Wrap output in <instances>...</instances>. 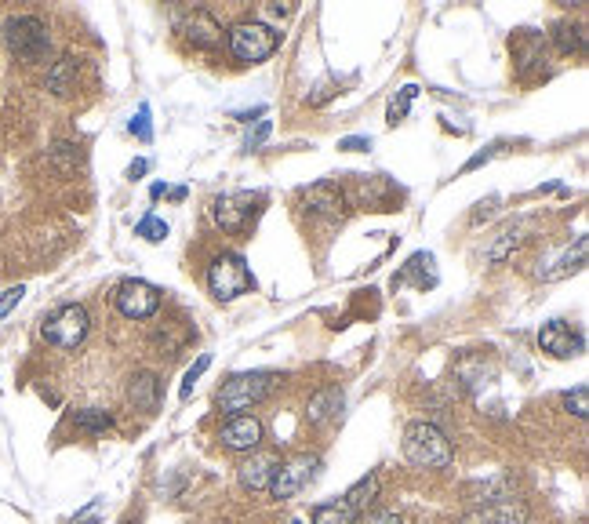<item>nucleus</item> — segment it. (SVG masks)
I'll use <instances>...</instances> for the list:
<instances>
[{
    "instance_id": "33",
    "label": "nucleus",
    "mask_w": 589,
    "mask_h": 524,
    "mask_svg": "<svg viewBox=\"0 0 589 524\" xmlns=\"http://www.w3.org/2000/svg\"><path fill=\"white\" fill-rule=\"evenodd\" d=\"M131 135L139 142H150L153 139V128H150V106H139V113L131 117Z\"/></svg>"
},
{
    "instance_id": "35",
    "label": "nucleus",
    "mask_w": 589,
    "mask_h": 524,
    "mask_svg": "<svg viewBox=\"0 0 589 524\" xmlns=\"http://www.w3.org/2000/svg\"><path fill=\"white\" fill-rule=\"evenodd\" d=\"M22 295H26V288H22V284H19V288H8V292L0 295V317H8V313L15 310V306H19V303H22Z\"/></svg>"
},
{
    "instance_id": "6",
    "label": "nucleus",
    "mask_w": 589,
    "mask_h": 524,
    "mask_svg": "<svg viewBox=\"0 0 589 524\" xmlns=\"http://www.w3.org/2000/svg\"><path fill=\"white\" fill-rule=\"evenodd\" d=\"M280 48V33L266 22H237L230 30V55L237 62H266Z\"/></svg>"
},
{
    "instance_id": "1",
    "label": "nucleus",
    "mask_w": 589,
    "mask_h": 524,
    "mask_svg": "<svg viewBox=\"0 0 589 524\" xmlns=\"http://www.w3.org/2000/svg\"><path fill=\"white\" fill-rule=\"evenodd\" d=\"M277 386H280V375L277 372H237V375H230V379L219 386V393H215V404H219V412L244 415V412H251L255 404L266 401V397H270Z\"/></svg>"
},
{
    "instance_id": "20",
    "label": "nucleus",
    "mask_w": 589,
    "mask_h": 524,
    "mask_svg": "<svg viewBox=\"0 0 589 524\" xmlns=\"http://www.w3.org/2000/svg\"><path fill=\"white\" fill-rule=\"evenodd\" d=\"M433 255L430 252H419V255H411L408 259V266L393 277V288L397 284H408V281H415V288H433L437 284V270H433Z\"/></svg>"
},
{
    "instance_id": "23",
    "label": "nucleus",
    "mask_w": 589,
    "mask_h": 524,
    "mask_svg": "<svg viewBox=\"0 0 589 524\" xmlns=\"http://www.w3.org/2000/svg\"><path fill=\"white\" fill-rule=\"evenodd\" d=\"M313 524H357V514L342 499H331V503H317L313 506Z\"/></svg>"
},
{
    "instance_id": "11",
    "label": "nucleus",
    "mask_w": 589,
    "mask_h": 524,
    "mask_svg": "<svg viewBox=\"0 0 589 524\" xmlns=\"http://www.w3.org/2000/svg\"><path fill=\"white\" fill-rule=\"evenodd\" d=\"M539 346L546 353H553V357H560V361H568V357H579L586 350V335L579 328H571L568 321H550L542 324Z\"/></svg>"
},
{
    "instance_id": "13",
    "label": "nucleus",
    "mask_w": 589,
    "mask_h": 524,
    "mask_svg": "<svg viewBox=\"0 0 589 524\" xmlns=\"http://www.w3.org/2000/svg\"><path fill=\"white\" fill-rule=\"evenodd\" d=\"M219 444L230 452H255L262 444V423L255 415H230L219 430Z\"/></svg>"
},
{
    "instance_id": "40",
    "label": "nucleus",
    "mask_w": 589,
    "mask_h": 524,
    "mask_svg": "<svg viewBox=\"0 0 589 524\" xmlns=\"http://www.w3.org/2000/svg\"><path fill=\"white\" fill-rule=\"evenodd\" d=\"M146 172H150V161H135V164L128 168V179H142Z\"/></svg>"
},
{
    "instance_id": "28",
    "label": "nucleus",
    "mask_w": 589,
    "mask_h": 524,
    "mask_svg": "<svg viewBox=\"0 0 589 524\" xmlns=\"http://www.w3.org/2000/svg\"><path fill=\"white\" fill-rule=\"evenodd\" d=\"M135 237H142V241H150V244L164 241V237H168V222L160 219V215H146V219L135 226Z\"/></svg>"
},
{
    "instance_id": "5",
    "label": "nucleus",
    "mask_w": 589,
    "mask_h": 524,
    "mask_svg": "<svg viewBox=\"0 0 589 524\" xmlns=\"http://www.w3.org/2000/svg\"><path fill=\"white\" fill-rule=\"evenodd\" d=\"M88 332H91V317H88V310L77 303L59 306V310L48 313L44 324H40V335H44L51 346H59V350H77V346L88 339Z\"/></svg>"
},
{
    "instance_id": "3",
    "label": "nucleus",
    "mask_w": 589,
    "mask_h": 524,
    "mask_svg": "<svg viewBox=\"0 0 589 524\" xmlns=\"http://www.w3.org/2000/svg\"><path fill=\"white\" fill-rule=\"evenodd\" d=\"M4 44L19 62H44L51 51V33L37 15H15L4 22Z\"/></svg>"
},
{
    "instance_id": "32",
    "label": "nucleus",
    "mask_w": 589,
    "mask_h": 524,
    "mask_svg": "<svg viewBox=\"0 0 589 524\" xmlns=\"http://www.w3.org/2000/svg\"><path fill=\"white\" fill-rule=\"evenodd\" d=\"M208 364H211V353H200L197 364H193L190 372H186V379H182V390H179V393H182V401H186V397H190V393H193V386H197L200 375L208 372Z\"/></svg>"
},
{
    "instance_id": "25",
    "label": "nucleus",
    "mask_w": 589,
    "mask_h": 524,
    "mask_svg": "<svg viewBox=\"0 0 589 524\" xmlns=\"http://www.w3.org/2000/svg\"><path fill=\"white\" fill-rule=\"evenodd\" d=\"M73 426L84 434H106V430H113V415L102 408H80V412H73Z\"/></svg>"
},
{
    "instance_id": "24",
    "label": "nucleus",
    "mask_w": 589,
    "mask_h": 524,
    "mask_svg": "<svg viewBox=\"0 0 589 524\" xmlns=\"http://www.w3.org/2000/svg\"><path fill=\"white\" fill-rule=\"evenodd\" d=\"M553 41L564 55H582L586 51V30H582L579 22L571 26V22H560L557 30H553Z\"/></svg>"
},
{
    "instance_id": "9",
    "label": "nucleus",
    "mask_w": 589,
    "mask_h": 524,
    "mask_svg": "<svg viewBox=\"0 0 589 524\" xmlns=\"http://www.w3.org/2000/svg\"><path fill=\"white\" fill-rule=\"evenodd\" d=\"M117 310L131 321H146L160 310V288L150 281H124L117 288Z\"/></svg>"
},
{
    "instance_id": "27",
    "label": "nucleus",
    "mask_w": 589,
    "mask_h": 524,
    "mask_svg": "<svg viewBox=\"0 0 589 524\" xmlns=\"http://www.w3.org/2000/svg\"><path fill=\"white\" fill-rule=\"evenodd\" d=\"M524 241V226H510V230H502V237L488 248V262H502L506 255Z\"/></svg>"
},
{
    "instance_id": "21",
    "label": "nucleus",
    "mask_w": 589,
    "mask_h": 524,
    "mask_svg": "<svg viewBox=\"0 0 589 524\" xmlns=\"http://www.w3.org/2000/svg\"><path fill=\"white\" fill-rule=\"evenodd\" d=\"M379 488H382V481H379V474H364L357 484H353L350 492L342 495V503L350 506L353 514H360V510H368L375 499H379Z\"/></svg>"
},
{
    "instance_id": "14",
    "label": "nucleus",
    "mask_w": 589,
    "mask_h": 524,
    "mask_svg": "<svg viewBox=\"0 0 589 524\" xmlns=\"http://www.w3.org/2000/svg\"><path fill=\"white\" fill-rule=\"evenodd\" d=\"M586 248H589V241L586 237H579L575 248L568 244V248L546 255V259L539 262V277L542 281H560V277H568V273H579L582 266H586Z\"/></svg>"
},
{
    "instance_id": "4",
    "label": "nucleus",
    "mask_w": 589,
    "mask_h": 524,
    "mask_svg": "<svg viewBox=\"0 0 589 524\" xmlns=\"http://www.w3.org/2000/svg\"><path fill=\"white\" fill-rule=\"evenodd\" d=\"M208 288L219 303H233L240 295H248L255 288V273L244 262V255L237 252H222L219 259L208 266Z\"/></svg>"
},
{
    "instance_id": "7",
    "label": "nucleus",
    "mask_w": 589,
    "mask_h": 524,
    "mask_svg": "<svg viewBox=\"0 0 589 524\" xmlns=\"http://www.w3.org/2000/svg\"><path fill=\"white\" fill-rule=\"evenodd\" d=\"M259 204V193H222V197L211 201V219L219 222L226 233H244L259 215Z\"/></svg>"
},
{
    "instance_id": "22",
    "label": "nucleus",
    "mask_w": 589,
    "mask_h": 524,
    "mask_svg": "<svg viewBox=\"0 0 589 524\" xmlns=\"http://www.w3.org/2000/svg\"><path fill=\"white\" fill-rule=\"evenodd\" d=\"M77 73H80V62L73 55H62L48 70V91L51 95H70L73 84H77Z\"/></svg>"
},
{
    "instance_id": "17",
    "label": "nucleus",
    "mask_w": 589,
    "mask_h": 524,
    "mask_svg": "<svg viewBox=\"0 0 589 524\" xmlns=\"http://www.w3.org/2000/svg\"><path fill=\"white\" fill-rule=\"evenodd\" d=\"M528 521V506L520 499H506L495 506H477L473 514L462 517V524H524Z\"/></svg>"
},
{
    "instance_id": "37",
    "label": "nucleus",
    "mask_w": 589,
    "mask_h": 524,
    "mask_svg": "<svg viewBox=\"0 0 589 524\" xmlns=\"http://www.w3.org/2000/svg\"><path fill=\"white\" fill-rule=\"evenodd\" d=\"M360 524H404V517L393 514V510H375V514H368Z\"/></svg>"
},
{
    "instance_id": "34",
    "label": "nucleus",
    "mask_w": 589,
    "mask_h": 524,
    "mask_svg": "<svg viewBox=\"0 0 589 524\" xmlns=\"http://www.w3.org/2000/svg\"><path fill=\"white\" fill-rule=\"evenodd\" d=\"M270 128H273L270 121H259V124H255V131H248V139H244V150H259L262 142L270 139Z\"/></svg>"
},
{
    "instance_id": "12",
    "label": "nucleus",
    "mask_w": 589,
    "mask_h": 524,
    "mask_svg": "<svg viewBox=\"0 0 589 524\" xmlns=\"http://www.w3.org/2000/svg\"><path fill=\"white\" fill-rule=\"evenodd\" d=\"M302 201L320 219H342L346 208H350V197L339 190V182H313V186L302 190Z\"/></svg>"
},
{
    "instance_id": "41",
    "label": "nucleus",
    "mask_w": 589,
    "mask_h": 524,
    "mask_svg": "<svg viewBox=\"0 0 589 524\" xmlns=\"http://www.w3.org/2000/svg\"><path fill=\"white\" fill-rule=\"evenodd\" d=\"M124 524H131V521H124Z\"/></svg>"
},
{
    "instance_id": "8",
    "label": "nucleus",
    "mask_w": 589,
    "mask_h": 524,
    "mask_svg": "<svg viewBox=\"0 0 589 524\" xmlns=\"http://www.w3.org/2000/svg\"><path fill=\"white\" fill-rule=\"evenodd\" d=\"M317 470H320L317 455H299V459H291V463H284L277 474H273L270 495L273 499H291V495H299L302 488L317 477Z\"/></svg>"
},
{
    "instance_id": "39",
    "label": "nucleus",
    "mask_w": 589,
    "mask_h": 524,
    "mask_svg": "<svg viewBox=\"0 0 589 524\" xmlns=\"http://www.w3.org/2000/svg\"><path fill=\"white\" fill-rule=\"evenodd\" d=\"M495 150H499V142H495V146H488V150H484V153H477L473 161L462 164V172H473V168H480V164H484V161H491V153H495Z\"/></svg>"
},
{
    "instance_id": "10",
    "label": "nucleus",
    "mask_w": 589,
    "mask_h": 524,
    "mask_svg": "<svg viewBox=\"0 0 589 524\" xmlns=\"http://www.w3.org/2000/svg\"><path fill=\"white\" fill-rule=\"evenodd\" d=\"M280 470V459L273 452H248V459L237 466V477H240V488L251 495H262V492H270V481L273 474Z\"/></svg>"
},
{
    "instance_id": "26",
    "label": "nucleus",
    "mask_w": 589,
    "mask_h": 524,
    "mask_svg": "<svg viewBox=\"0 0 589 524\" xmlns=\"http://www.w3.org/2000/svg\"><path fill=\"white\" fill-rule=\"evenodd\" d=\"M517 59H520V70H524V73H528L531 66H542V62H546V51H542L539 37L524 33V37L517 41Z\"/></svg>"
},
{
    "instance_id": "31",
    "label": "nucleus",
    "mask_w": 589,
    "mask_h": 524,
    "mask_svg": "<svg viewBox=\"0 0 589 524\" xmlns=\"http://www.w3.org/2000/svg\"><path fill=\"white\" fill-rule=\"evenodd\" d=\"M415 95H419V88H415V84H408V88H400V99L390 102V124H400V121H404V113H408V106L415 102Z\"/></svg>"
},
{
    "instance_id": "38",
    "label": "nucleus",
    "mask_w": 589,
    "mask_h": 524,
    "mask_svg": "<svg viewBox=\"0 0 589 524\" xmlns=\"http://www.w3.org/2000/svg\"><path fill=\"white\" fill-rule=\"evenodd\" d=\"M339 150H350V153H360V150H371V139H364V135H353V139H342Z\"/></svg>"
},
{
    "instance_id": "15",
    "label": "nucleus",
    "mask_w": 589,
    "mask_h": 524,
    "mask_svg": "<svg viewBox=\"0 0 589 524\" xmlns=\"http://www.w3.org/2000/svg\"><path fill=\"white\" fill-rule=\"evenodd\" d=\"M160 397H164V386H160V375L157 372H135L128 379V401L135 412H146L153 415L160 408Z\"/></svg>"
},
{
    "instance_id": "18",
    "label": "nucleus",
    "mask_w": 589,
    "mask_h": 524,
    "mask_svg": "<svg viewBox=\"0 0 589 524\" xmlns=\"http://www.w3.org/2000/svg\"><path fill=\"white\" fill-rule=\"evenodd\" d=\"M182 33H186V41H190L193 48H215V44L222 41V26L215 22V15H208L204 8H197V11L186 15Z\"/></svg>"
},
{
    "instance_id": "29",
    "label": "nucleus",
    "mask_w": 589,
    "mask_h": 524,
    "mask_svg": "<svg viewBox=\"0 0 589 524\" xmlns=\"http://www.w3.org/2000/svg\"><path fill=\"white\" fill-rule=\"evenodd\" d=\"M51 161H55V168H59V172H70V168H77V164H80V146H73V142H55Z\"/></svg>"
},
{
    "instance_id": "2",
    "label": "nucleus",
    "mask_w": 589,
    "mask_h": 524,
    "mask_svg": "<svg viewBox=\"0 0 589 524\" xmlns=\"http://www.w3.org/2000/svg\"><path fill=\"white\" fill-rule=\"evenodd\" d=\"M404 455H408V463L422 466V470H448L455 459L448 434L437 423H411L404 430Z\"/></svg>"
},
{
    "instance_id": "30",
    "label": "nucleus",
    "mask_w": 589,
    "mask_h": 524,
    "mask_svg": "<svg viewBox=\"0 0 589 524\" xmlns=\"http://www.w3.org/2000/svg\"><path fill=\"white\" fill-rule=\"evenodd\" d=\"M564 408H568L575 419H586L589 415V390L586 386H575V390L564 393Z\"/></svg>"
},
{
    "instance_id": "16",
    "label": "nucleus",
    "mask_w": 589,
    "mask_h": 524,
    "mask_svg": "<svg viewBox=\"0 0 589 524\" xmlns=\"http://www.w3.org/2000/svg\"><path fill=\"white\" fill-rule=\"evenodd\" d=\"M342 404H346V393H342V386H324V390L313 393L310 404H306V419H310L313 426L339 423V419H342Z\"/></svg>"
},
{
    "instance_id": "36",
    "label": "nucleus",
    "mask_w": 589,
    "mask_h": 524,
    "mask_svg": "<svg viewBox=\"0 0 589 524\" xmlns=\"http://www.w3.org/2000/svg\"><path fill=\"white\" fill-rule=\"evenodd\" d=\"M102 506H106L102 499H91V503L84 506L77 517H73V524H95V521H99V514H102Z\"/></svg>"
},
{
    "instance_id": "19",
    "label": "nucleus",
    "mask_w": 589,
    "mask_h": 524,
    "mask_svg": "<svg viewBox=\"0 0 589 524\" xmlns=\"http://www.w3.org/2000/svg\"><path fill=\"white\" fill-rule=\"evenodd\" d=\"M513 481L506 474H495L488 477V481H477L466 488V495H470V503L477 506H495V503H506V499H513Z\"/></svg>"
}]
</instances>
